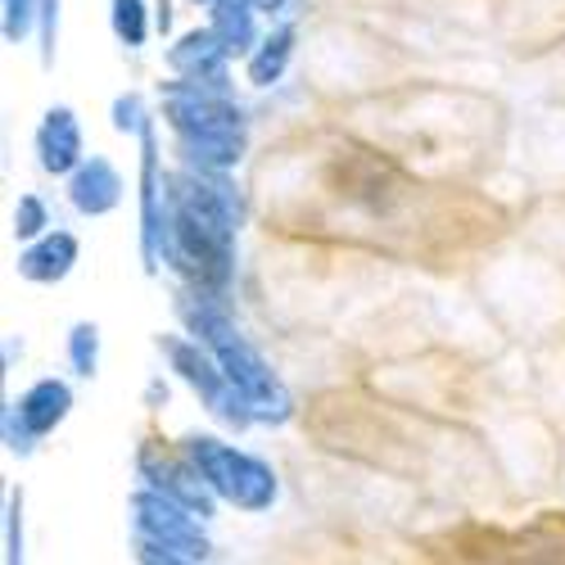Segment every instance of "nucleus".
<instances>
[]
</instances>
